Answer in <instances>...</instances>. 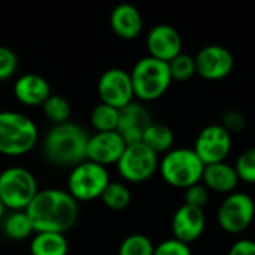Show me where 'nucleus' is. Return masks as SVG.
<instances>
[{
	"label": "nucleus",
	"mask_w": 255,
	"mask_h": 255,
	"mask_svg": "<svg viewBox=\"0 0 255 255\" xmlns=\"http://www.w3.org/2000/svg\"><path fill=\"white\" fill-rule=\"evenodd\" d=\"M25 212L33 224L34 233L54 232L64 235L75 226L79 208L67 190L46 188L39 190Z\"/></svg>",
	"instance_id": "obj_1"
},
{
	"label": "nucleus",
	"mask_w": 255,
	"mask_h": 255,
	"mask_svg": "<svg viewBox=\"0 0 255 255\" xmlns=\"http://www.w3.org/2000/svg\"><path fill=\"white\" fill-rule=\"evenodd\" d=\"M88 137L87 131L75 123L52 126L43 140V154L52 164L75 167L87 160Z\"/></svg>",
	"instance_id": "obj_2"
},
{
	"label": "nucleus",
	"mask_w": 255,
	"mask_h": 255,
	"mask_svg": "<svg viewBox=\"0 0 255 255\" xmlns=\"http://www.w3.org/2000/svg\"><path fill=\"white\" fill-rule=\"evenodd\" d=\"M39 140L36 123L15 111L0 112V154L19 157L28 154Z\"/></svg>",
	"instance_id": "obj_3"
},
{
	"label": "nucleus",
	"mask_w": 255,
	"mask_h": 255,
	"mask_svg": "<svg viewBox=\"0 0 255 255\" xmlns=\"http://www.w3.org/2000/svg\"><path fill=\"white\" fill-rule=\"evenodd\" d=\"M131 82L134 90V97L140 102H154L166 94L173 79L169 70V63L143 57L140 58L131 73Z\"/></svg>",
	"instance_id": "obj_4"
},
{
	"label": "nucleus",
	"mask_w": 255,
	"mask_h": 255,
	"mask_svg": "<svg viewBox=\"0 0 255 255\" xmlns=\"http://www.w3.org/2000/svg\"><path fill=\"white\" fill-rule=\"evenodd\" d=\"M161 178L175 188H188L202 182L205 164L193 148H173L160 160Z\"/></svg>",
	"instance_id": "obj_5"
},
{
	"label": "nucleus",
	"mask_w": 255,
	"mask_h": 255,
	"mask_svg": "<svg viewBox=\"0 0 255 255\" xmlns=\"http://www.w3.org/2000/svg\"><path fill=\"white\" fill-rule=\"evenodd\" d=\"M37 193V181L30 170L13 166L0 173V199L7 211H25Z\"/></svg>",
	"instance_id": "obj_6"
},
{
	"label": "nucleus",
	"mask_w": 255,
	"mask_h": 255,
	"mask_svg": "<svg viewBox=\"0 0 255 255\" xmlns=\"http://www.w3.org/2000/svg\"><path fill=\"white\" fill-rule=\"evenodd\" d=\"M109 182L106 167L85 160L72 167L67 178V193L76 202H91L102 197Z\"/></svg>",
	"instance_id": "obj_7"
},
{
	"label": "nucleus",
	"mask_w": 255,
	"mask_h": 255,
	"mask_svg": "<svg viewBox=\"0 0 255 255\" xmlns=\"http://www.w3.org/2000/svg\"><path fill=\"white\" fill-rule=\"evenodd\" d=\"M160 158L142 142L127 145L117 163L120 176L131 184H142L151 179L158 170Z\"/></svg>",
	"instance_id": "obj_8"
},
{
	"label": "nucleus",
	"mask_w": 255,
	"mask_h": 255,
	"mask_svg": "<svg viewBox=\"0 0 255 255\" xmlns=\"http://www.w3.org/2000/svg\"><path fill=\"white\" fill-rule=\"evenodd\" d=\"M254 218V199L250 194L241 191L227 194L217 211L218 226L230 235H239L245 232L253 224Z\"/></svg>",
	"instance_id": "obj_9"
},
{
	"label": "nucleus",
	"mask_w": 255,
	"mask_h": 255,
	"mask_svg": "<svg viewBox=\"0 0 255 255\" xmlns=\"http://www.w3.org/2000/svg\"><path fill=\"white\" fill-rule=\"evenodd\" d=\"M97 93L100 103L109 105L118 111L134 102L131 76L128 72L118 67L108 69L102 73L97 84Z\"/></svg>",
	"instance_id": "obj_10"
},
{
	"label": "nucleus",
	"mask_w": 255,
	"mask_h": 255,
	"mask_svg": "<svg viewBox=\"0 0 255 255\" xmlns=\"http://www.w3.org/2000/svg\"><path fill=\"white\" fill-rule=\"evenodd\" d=\"M233 145V136L221 124H209L197 134L194 152L205 166L223 163L229 157Z\"/></svg>",
	"instance_id": "obj_11"
},
{
	"label": "nucleus",
	"mask_w": 255,
	"mask_h": 255,
	"mask_svg": "<svg viewBox=\"0 0 255 255\" xmlns=\"http://www.w3.org/2000/svg\"><path fill=\"white\" fill-rule=\"evenodd\" d=\"M197 75L208 81L227 78L235 69V55L223 45H206L196 55Z\"/></svg>",
	"instance_id": "obj_12"
},
{
	"label": "nucleus",
	"mask_w": 255,
	"mask_h": 255,
	"mask_svg": "<svg viewBox=\"0 0 255 255\" xmlns=\"http://www.w3.org/2000/svg\"><path fill=\"white\" fill-rule=\"evenodd\" d=\"M151 112L140 102H131L120 109V118L117 133L124 139L127 145L142 142L143 133L152 124Z\"/></svg>",
	"instance_id": "obj_13"
},
{
	"label": "nucleus",
	"mask_w": 255,
	"mask_h": 255,
	"mask_svg": "<svg viewBox=\"0 0 255 255\" xmlns=\"http://www.w3.org/2000/svg\"><path fill=\"white\" fill-rule=\"evenodd\" d=\"M127 143L117 131L94 133L88 137L87 143V160L99 166L108 167L117 164L121 158Z\"/></svg>",
	"instance_id": "obj_14"
},
{
	"label": "nucleus",
	"mask_w": 255,
	"mask_h": 255,
	"mask_svg": "<svg viewBox=\"0 0 255 255\" xmlns=\"http://www.w3.org/2000/svg\"><path fill=\"white\" fill-rule=\"evenodd\" d=\"M182 37L179 31L170 24H157L152 27L146 36V48L149 57L172 61L176 55L182 52Z\"/></svg>",
	"instance_id": "obj_15"
},
{
	"label": "nucleus",
	"mask_w": 255,
	"mask_h": 255,
	"mask_svg": "<svg viewBox=\"0 0 255 255\" xmlns=\"http://www.w3.org/2000/svg\"><path fill=\"white\" fill-rule=\"evenodd\" d=\"M206 227V217L203 209L182 205L176 209L172 218V233L173 238L184 242L193 244L203 235Z\"/></svg>",
	"instance_id": "obj_16"
},
{
	"label": "nucleus",
	"mask_w": 255,
	"mask_h": 255,
	"mask_svg": "<svg viewBox=\"0 0 255 255\" xmlns=\"http://www.w3.org/2000/svg\"><path fill=\"white\" fill-rule=\"evenodd\" d=\"M13 96L24 106H42L51 96V87L43 76L25 73L15 81Z\"/></svg>",
	"instance_id": "obj_17"
},
{
	"label": "nucleus",
	"mask_w": 255,
	"mask_h": 255,
	"mask_svg": "<svg viewBox=\"0 0 255 255\" xmlns=\"http://www.w3.org/2000/svg\"><path fill=\"white\" fill-rule=\"evenodd\" d=\"M109 24L112 31L124 40H133L140 36L143 30V18L139 9L133 4L123 3L111 12Z\"/></svg>",
	"instance_id": "obj_18"
},
{
	"label": "nucleus",
	"mask_w": 255,
	"mask_h": 255,
	"mask_svg": "<svg viewBox=\"0 0 255 255\" xmlns=\"http://www.w3.org/2000/svg\"><path fill=\"white\" fill-rule=\"evenodd\" d=\"M202 182L209 191L230 194L236 190L241 181H239L235 166L223 161V163L205 166Z\"/></svg>",
	"instance_id": "obj_19"
},
{
	"label": "nucleus",
	"mask_w": 255,
	"mask_h": 255,
	"mask_svg": "<svg viewBox=\"0 0 255 255\" xmlns=\"http://www.w3.org/2000/svg\"><path fill=\"white\" fill-rule=\"evenodd\" d=\"M69 242L63 233L39 232L31 236L30 254L31 255H67Z\"/></svg>",
	"instance_id": "obj_20"
},
{
	"label": "nucleus",
	"mask_w": 255,
	"mask_h": 255,
	"mask_svg": "<svg viewBox=\"0 0 255 255\" xmlns=\"http://www.w3.org/2000/svg\"><path fill=\"white\" fill-rule=\"evenodd\" d=\"M142 143L146 145L157 155L167 154L170 149H173V143H175L173 130L169 126H166V124L152 123L146 128V131L143 133Z\"/></svg>",
	"instance_id": "obj_21"
},
{
	"label": "nucleus",
	"mask_w": 255,
	"mask_h": 255,
	"mask_svg": "<svg viewBox=\"0 0 255 255\" xmlns=\"http://www.w3.org/2000/svg\"><path fill=\"white\" fill-rule=\"evenodd\" d=\"M3 232L12 241H24L33 236L34 229L25 211H10L3 218Z\"/></svg>",
	"instance_id": "obj_22"
},
{
	"label": "nucleus",
	"mask_w": 255,
	"mask_h": 255,
	"mask_svg": "<svg viewBox=\"0 0 255 255\" xmlns=\"http://www.w3.org/2000/svg\"><path fill=\"white\" fill-rule=\"evenodd\" d=\"M118 118H120L118 109L105 103H99L93 108L90 114V124L96 130V133L117 131Z\"/></svg>",
	"instance_id": "obj_23"
},
{
	"label": "nucleus",
	"mask_w": 255,
	"mask_h": 255,
	"mask_svg": "<svg viewBox=\"0 0 255 255\" xmlns=\"http://www.w3.org/2000/svg\"><path fill=\"white\" fill-rule=\"evenodd\" d=\"M42 111L43 115L54 124H64L70 121V115H72V106L67 102V99H64L60 94H51L48 97V100L42 105Z\"/></svg>",
	"instance_id": "obj_24"
},
{
	"label": "nucleus",
	"mask_w": 255,
	"mask_h": 255,
	"mask_svg": "<svg viewBox=\"0 0 255 255\" xmlns=\"http://www.w3.org/2000/svg\"><path fill=\"white\" fill-rule=\"evenodd\" d=\"M100 199L106 208L112 211H123L131 203V193L127 185L111 181Z\"/></svg>",
	"instance_id": "obj_25"
},
{
	"label": "nucleus",
	"mask_w": 255,
	"mask_h": 255,
	"mask_svg": "<svg viewBox=\"0 0 255 255\" xmlns=\"http://www.w3.org/2000/svg\"><path fill=\"white\" fill-rule=\"evenodd\" d=\"M155 245L152 241L140 233H134L123 239L118 248V255H154Z\"/></svg>",
	"instance_id": "obj_26"
},
{
	"label": "nucleus",
	"mask_w": 255,
	"mask_h": 255,
	"mask_svg": "<svg viewBox=\"0 0 255 255\" xmlns=\"http://www.w3.org/2000/svg\"><path fill=\"white\" fill-rule=\"evenodd\" d=\"M169 70H170L173 81H178V82L190 81L194 75H197L196 60L193 55L181 52L172 61H169Z\"/></svg>",
	"instance_id": "obj_27"
},
{
	"label": "nucleus",
	"mask_w": 255,
	"mask_h": 255,
	"mask_svg": "<svg viewBox=\"0 0 255 255\" xmlns=\"http://www.w3.org/2000/svg\"><path fill=\"white\" fill-rule=\"evenodd\" d=\"M239 181L247 184H255V146L245 149L235 163Z\"/></svg>",
	"instance_id": "obj_28"
},
{
	"label": "nucleus",
	"mask_w": 255,
	"mask_h": 255,
	"mask_svg": "<svg viewBox=\"0 0 255 255\" xmlns=\"http://www.w3.org/2000/svg\"><path fill=\"white\" fill-rule=\"evenodd\" d=\"M184 199H185V205L203 209L206 206V203L209 202V190L205 187L203 182L194 184V185L185 188Z\"/></svg>",
	"instance_id": "obj_29"
},
{
	"label": "nucleus",
	"mask_w": 255,
	"mask_h": 255,
	"mask_svg": "<svg viewBox=\"0 0 255 255\" xmlns=\"http://www.w3.org/2000/svg\"><path fill=\"white\" fill-rule=\"evenodd\" d=\"M220 124L233 136L247 128V118L242 112H239L236 109H227L226 112H223Z\"/></svg>",
	"instance_id": "obj_30"
},
{
	"label": "nucleus",
	"mask_w": 255,
	"mask_h": 255,
	"mask_svg": "<svg viewBox=\"0 0 255 255\" xmlns=\"http://www.w3.org/2000/svg\"><path fill=\"white\" fill-rule=\"evenodd\" d=\"M16 69H18L16 54L10 48L0 45V81H6L12 78Z\"/></svg>",
	"instance_id": "obj_31"
},
{
	"label": "nucleus",
	"mask_w": 255,
	"mask_h": 255,
	"mask_svg": "<svg viewBox=\"0 0 255 255\" xmlns=\"http://www.w3.org/2000/svg\"><path fill=\"white\" fill-rule=\"evenodd\" d=\"M154 255H193L188 244H184L175 238L166 239L154 250Z\"/></svg>",
	"instance_id": "obj_32"
},
{
	"label": "nucleus",
	"mask_w": 255,
	"mask_h": 255,
	"mask_svg": "<svg viewBox=\"0 0 255 255\" xmlns=\"http://www.w3.org/2000/svg\"><path fill=\"white\" fill-rule=\"evenodd\" d=\"M227 255H255V241L239 239L230 248Z\"/></svg>",
	"instance_id": "obj_33"
},
{
	"label": "nucleus",
	"mask_w": 255,
	"mask_h": 255,
	"mask_svg": "<svg viewBox=\"0 0 255 255\" xmlns=\"http://www.w3.org/2000/svg\"><path fill=\"white\" fill-rule=\"evenodd\" d=\"M6 211H7V209H6L4 203H3V202H1V199H0V221L6 217Z\"/></svg>",
	"instance_id": "obj_34"
}]
</instances>
